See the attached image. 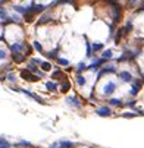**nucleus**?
I'll return each instance as SVG.
<instances>
[{
    "label": "nucleus",
    "mask_w": 144,
    "mask_h": 148,
    "mask_svg": "<svg viewBox=\"0 0 144 148\" xmlns=\"http://www.w3.org/2000/svg\"><path fill=\"white\" fill-rule=\"evenodd\" d=\"M105 94H107V95H110V94H113V91L116 90V84L112 81V79H109V82H107V85H105Z\"/></svg>",
    "instance_id": "f257e3e1"
}]
</instances>
